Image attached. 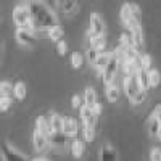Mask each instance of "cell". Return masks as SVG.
<instances>
[{"label":"cell","mask_w":161,"mask_h":161,"mask_svg":"<svg viewBox=\"0 0 161 161\" xmlns=\"http://www.w3.org/2000/svg\"><path fill=\"white\" fill-rule=\"evenodd\" d=\"M13 23L16 24V28H29L32 29V19H31V13L26 3L16 5L13 10Z\"/></svg>","instance_id":"4"},{"label":"cell","mask_w":161,"mask_h":161,"mask_svg":"<svg viewBox=\"0 0 161 161\" xmlns=\"http://www.w3.org/2000/svg\"><path fill=\"white\" fill-rule=\"evenodd\" d=\"M92 110H93V113H95L97 116H100V114H102V111H103V106H102V105H100V103L97 102L95 105L92 106Z\"/></svg>","instance_id":"36"},{"label":"cell","mask_w":161,"mask_h":161,"mask_svg":"<svg viewBox=\"0 0 161 161\" xmlns=\"http://www.w3.org/2000/svg\"><path fill=\"white\" fill-rule=\"evenodd\" d=\"M100 161H118V153L111 143H105L100 148Z\"/></svg>","instance_id":"13"},{"label":"cell","mask_w":161,"mask_h":161,"mask_svg":"<svg viewBox=\"0 0 161 161\" xmlns=\"http://www.w3.org/2000/svg\"><path fill=\"white\" fill-rule=\"evenodd\" d=\"M121 66H123L126 74H137V71L140 69V61H134V60L124 58L123 63H121Z\"/></svg>","instance_id":"20"},{"label":"cell","mask_w":161,"mask_h":161,"mask_svg":"<svg viewBox=\"0 0 161 161\" xmlns=\"http://www.w3.org/2000/svg\"><path fill=\"white\" fill-rule=\"evenodd\" d=\"M32 145L37 153H42L45 152L48 147H50V140H48V136L44 134L42 130L39 129H34V134H32Z\"/></svg>","instance_id":"8"},{"label":"cell","mask_w":161,"mask_h":161,"mask_svg":"<svg viewBox=\"0 0 161 161\" xmlns=\"http://www.w3.org/2000/svg\"><path fill=\"white\" fill-rule=\"evenodd\" d=\"M57 52L60 53L61 57H63V55H66V52H68V44H66L63 39L57 42Z\"/></svg>","instance_id":"33"},{"label":"cell","mask_w":161,"mask_h":161,"mask_svg":"<svg viewBox=\"0 0 161 161\" xmlns=\"http://www.w3.org/2000/svg\"><path fill=\"white\" fill-rule=\"evenodd\" d=\"M123 90L132 105H142L147 98V92L140 87L136 74H126L123 80Z\"/></svg>","instance_id":"2"},{"label":"cell","mask_w":161,"mask_h":161,"mask_svg":"<svg viewBox=\"0 0 161 161\" xmlns=\"http://www.w3.org/2000/svg\"><path fill=\"white\" fill-rule=\"evenodd\" d=\"M13 86L15 84L8 82V80H2V82H0V95L2 97H13Z\"/></svg>","instance_id":"27"},{"label":"cell","mask_w":161,"mask_h":161,"mask_svg":"<svg viewBox=\"0 0 161 161\" xmlns=\"http://www.w3.org/2000/svg\"><path fill=\"white\" fill-rule=\"evenodd\" d=\"M44 2L50 7V8H55V7H58V0H44Z\"/></svg>","instance_id":"38"},{"label":"cell","mask_w":161,"mask_h":161,"mask_svg":"<svg viewBox=\"0 0 161 161\" xmlns=\"http://www.w3.org/2000/svg\"><path fill=\"white\" fill-rule=\"evenodd\" d=\"M87 37H89L90 47L95 48L97 52H103L106 48V37H105V34L97 36V34H92L90 31H87Z\"/></svg>","instance_id":"12"},{"label":"cell","mask_w":161,"mask_h":161,"mask_svg":"<svg viewBox=\"0 0 161 161\" xmlns=\"http://www.w3.org/2000/svg\"><path fill=\"white\" fill-rule=\"evenodd\" d=\"M69 148H71V153L74 155V158H82L86 153V140H80V139L74 137L71 140Z\"/></svg>","instance_id":"14"},{"label":"cell","mask_w":161,"mask_h":161,"mask_svg":"<svg viewBox=\"0 0 161 161\" xmlns=\"http://www.w3.org/2000/svg\"><path fill=\"white\" fill-rule=\"evenodd\" d=\"M47 34H48V39L52 40V42H58V40H61L63 39V36H64V31H63V28H60V24L58 26H55V28H52V29H48L47 31Z\"/></svg>","instance_id":"24"},{"label":"cell","mask_w":161,"mask_h":161,"mask_svg":"<svg viewBox=\"0 0 161 161\" xmlns=\"http://www.w3.org/2000/svg\"><path fill=\"white\" fill-rule=\"evenodd\" d=\"M0 150H2V161H28L21 152H18L8 142H3L2 147H0Z\"/></svg>","instance_id":"7"},{"label":"cell","mask_w":161,"mask_h":161,"mask_svg":"<svg viewBox=\"0 0 161 161\" xmlns=\"http://www.w3.org/2000/svg\"><path fill=\"white\" fill-rule=\"evenodd\" d=\"M79 118H80V123L82 126H89V127H95L97 129V119L98 116L93 113L92 106H87L86 103L79 108Z\"/></svg>","instance_id":"6"},{"label":"cell","mask_w":161,"mask_h":161,"mask_svg":"<svg viewBox=\"0 0 161 161\" xmlns=\"http://www.w3.org/2000/svg\"><path fill=\"white\" fill-rule=\"evenodd\" d=\"M63 132L66 134V136H69L71 139L77 137V134H79V123H77V119H74V118H64Z\"/></svg>","instance_id":"11"},{"label":"cell","mask_w":161,"mask_h":161,"mask_svg":"<svg viewBox=\"0 0 161 161\" xmlns=\"http://www.w3.org/2000/svg\"><path fill=\"white\" fill-rule=\"evenodd\" d=\"M145 127H147V132H148L152 137H158V132L161 129V123L153 114H150V118L147 119V123H145Z\"/></svg>","instance_id":"16"},{"label":"cell","mask_w":161,"mask_h":161,"mask_svg":"<svg viewBox=\"0 0 161 161\" xmlns=\"http://www.w3.org/2000/svg\"><path fill=\"white\" fill-rule=\"evenodd\" d=\"M150 161H161V148L155 147L150 153Z\"/></svg>","instance_id":"34"},{"label":"cell","mask_w":161,"mask_h":161,"mask_svg":"<svg viewBox=\"0 0 161 161\" xmlns=\"http://www.w3.org/2000/svg\"><path fill=\"white\" fill-rule=\"evenodd\" d=\"M148 80H150V87L155 89L161 84V74L158 69H150L148 71Z\"/></svg>","instance_id":"26"},{"label":"cell","mask_w":161,"mask_h":161,"mask_svg":"<svg viewBox=\"0 0 161 161\" xmlns=\"http://www.w3.org/2000/svg\"><path fill=\"white\" fill-rule=\"evenodd\" d=\"M82 136L86 142H93V139H95V127L82 126Z\"/></svg>","instance_id":"29"},{"label":"cell","mask_w":161,"mask_h":161,"mask_svg":"<svg viewBox=\"0 0 161 161\" xmlns=\"http://www.w3.org/2000/svg\"><path fill=\"white\" fill-rule=\"evenodd\" d=\"M36 129L42 130L44 134H47V136H50V134L53 132L52 127H50V123H48V118L47 116H39L36 119Z\"/></svg>","instance_id":"22"},{"label":"cell","mask_w":161,"mask_h":161,"mask_svg":"<svg viewBox=\"0 0 161 161\" xmlns=\"http://www.w3.org/2000/svg\"><path fill=\"white\" fill-rule=\"evenodd\" d=\"M105 87H106V89H105V97H106V100H108L110 103L118 102L119 97H121V90H119V87H116L114 84L105 86Z\"/></svg>","instance_id":"18"},{"label":"cell","mask_w":161,"mask_h":161,"mask_svg":"<svg viewBox=\"0 0 161 161\" xmlns=\"http://www.w3.org/2000/svg\"><path fill=\"white\" fill-rule=\"evenodd\" d=\"M26 5L29 8L31 19H32V29L34 31H48L58 26V18L53 13L44 0H26Z\"/></svg>","instance_id":"1"},{"label":"cell","mask_w":161,"mask_h":161,"mask_svg":"<svg viewBox=\"0 0 161 161\" xmlns=\"http://www.w3.org/2000/svg\"><path fill=\"white\" fill-rule=\"evenodd\" d=\"M82 63H84V57L80 55L79 52H74L73 55H71V64H73V68L74 69H80V68H82Z\"/></svg>","instance_id":"28"},{"label":"cell","mask_w":161,"mask_h":161,"mask_svg":"<svg viewBox=\"0 0 161 161\" xmlns=\"http://www.w3.org/2000/svg\"><path fill=\"white\" fill-rule=\"evenodd\" d=\"M71 137L66 136L64 132H57L53 130L50 136H48V140H50V145L52 147H57V148H66L68 145H71Z\"/></svg>","instance_id":"9"},{"label":"cell","mask_w":161,"mask_h":161,"mask_svg":"<svg viewBox=\"0 0 161 161\" xmlns=\"http://www.w3.org/2000/svg\"><path fill=\"white\" fill-rule=\"evenodd\" d=\"M77 5H79V0H58V7L66 15H73L77 10Z\"/></svg>","instance_id":"19"},{"label":"cell","mask_w":161,"mask_h":161,"mask_svg":"<svg viewBox=\"0 0 161 161\" xmlns=\"http://www.w3.org/2000/svg\"><path fill=\"white\" fill-rule=\"evenodd\" d=\"M121 53H123V48L118 47L111 52V57H110V61L106 64V68L103 69L102 73V80L105 86H110V84H114V79L118 76V71H119V64H121Z\"/></svg>","instance_id":"3"},{"label":"cell","mask_w":161,"mask_h":161,"mask_svg":"<svg viewBox=\"0 0 161 161\" xmlns=\"http://www.w3.org/2000/svg\"><path fill=\"white\" fill-rule=\"evenodd\" d=\"M13 105V98L11 97H2L0 95V111H8Z\"/></svg>","instance_id":"31"},{"label":"cell","mask_w":161,"mask_h":161,"mask_svg":"<svg viewBox=\"0 0 161 161\" xmlns=\"http://www.w3.org/2000/svg\"><path fill=\"white\" fill-rule=\"evenodd\" d=\"M98 53L100 52H97L95 48H92V47H89L87 48V52H86V57H87V61L90 63V64H93V61L97 60V57H98Z\"/></svg>","instance_id":"32"},{"label":"cell","mask_w":161,"mask_h":161,"mask_svg":"<svg viewBox=\"0 0 161 161\" xmlns=\"http://www.w3.org/2000/svg\"><path fill=\"white\" fill-rule=\"evenodd\" d=\"M158 139L161 140V129H159V132H158Z\"/></svg>","instance_id":"40"},{"label":"cell","mask_w":161,"mask_h":161,"mask_svg":"<svg viewBox=\"0 0 161 161\" xmlns=\"http://www.w3.org/2000/svg\"><path fill=\"white\" fill-rule=\"evenodd\" d=\"M84 103H86L87 106H93V105L97 103V93H95V90H93L92 87H87V89H86Z\"/></svg>","instance_id":"25"},{"label":"cell","mask_w":161,"mask_h":161,"mask_svg":"<svg viewBox=\"0 0 161 161\" xmlns=\"http://www.w3.org/2000/svg\"><path fill=\"white\" fill-rule=\"evenodd\" d=\"M110 57H111V53H106V52H100L98 53V57H97V60L93 61V68H95L100 74L103 73V69L106 68V64H108V61H110Z\"/></svg>","instance_id":"15"},{"label":"cell","mask_w":161,"mask_h":161,"mask_svg":"<svg viewBox=\"0 0 161 161\" xmlns=\"http://www.w3.org/2000/svg\"><path fill=\"white\" fill-rule=\"evenodd\" d=\"M26 95H28V87H26L24 82L18 80V82L13 86V97H15L16 100H24Z\"/></svg>","instance_id":"21"},{"label":"cell","mask_w":161,"mask_h":161,"mask_svg":"<svg viewBox=\"0 0 161 161\" xmlns=\"http://www.w3.org/2000/svg\"><path fill=\"white\" fill-rule=\"evenodd\" d=\"M71 105H73V108L79 110L80 106H82V98H80V95H73V98H71Z\"/></svg>","instance_id":"35"},{"label":"cell","mask_w":161,"mask_h":161,"mask_svg":"<svg viewBox=\"0 0 161 161\" xmlns=\"http://www.w3.org/2000/svg\"><path fill=\"white\" fill-rule=\"evenodd\" d=\"M15 37H16V42L23 47H34L36 42H37V37H36V31L34 29H29V28H16V32H15Z\"/></svg>","instance_id":"5"},{"label":"cell","mask_w":161,"mask_h":161,"mask_svg":"<svg viewBox=\"0 0 161 161\" xmlns=\"http://www.w3.org/2000/svg\"><path fill=\"white\" fill-rule=\"evenodd\" d=\"M159 123H161V105H158V106H155V110H153V113H152Z\"/></svg>","instance_id":"37"},{"label":"cell","mask_w":161,"mask_h":161,"mask_svg":"<svg viewBox=\"0 0 161 161\" xmlns=\"http://www.w3.org/2000/svg\"><path fill=\"white\" fill-rule=\"evenodd\" d=\"M32 161H50V159H47V158H36V159H32Z\"/></svg>","instance_id":"39"},{"label":"cell","mask_w":161,"mask_h":161,"mask_svg":"<svg viewBox=\"0 0 161 161\" xmlns=\"http://www.w3.org/2000/svg\"><path fill=\"white\" fill-rule=\"evenodd\" d=\"M89 31L92 34H97V36H102L105 34V23L102 19V16L98 13H90V18H89Z\"/></svg>","instance_id":"10"},{"label":"cell","mask_w":161,"mask_h":161,"mask_svg":"<svg viewBox=\"0 0 161 161\" xmlns=\"http://www.w3.org/2000/svg\"><path fill=\"white\" fill-rule=\"evenodd\" d=\"M48 123L52 130H57V132H63V123H64V118L60 116L58 113H50L48 114Z\"/></svg>","instance_id":"17"},{"label":"cell","mask_w":161,"mask_h":161,"mask_svg":"<svg viewBox=\"0 0 161 161\" xmlns=\"http://www.w3.org/2000/svg\"><path fill=\"white\" fill-rule=\"evenodd\" d=\"M140 68L145 69V71H150L152 69V57L148 55V53L140 55Z\"/></svg>","instance_id":"30"},{"label":"cell","mask_w":161,"mask_h":161,"mask_svg":"<svg viewBox=\"0 0 161 161\" xmlns=\"http://www.w3.org/2000/svg\"><path fill=\"white\" fill-rule=\"evenodd\" d=\"M137 80H139V84H140V87L147 92V90H150L152 87H150V80H148V71H145V69H139L137 71Z\"/></svg>","instance_id":"23"}]
</instances>
